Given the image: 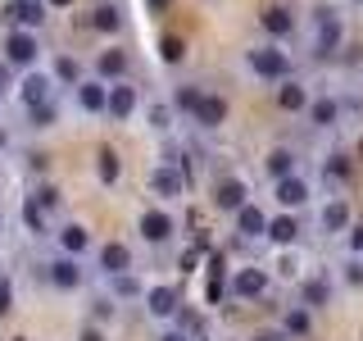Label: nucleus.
I'll list each match as a JSON object with an SVG mask.
<instances>
[{"instance_id":"nucleus-40","label":"nucleus","mask_w":363,"mask_h":341,"mask_svg":"<svg viewBox=\"0 0 363 341\" xmlns=\"http://www.w3.org/2000/svg\"><path fill=\"white\" fill-rule=\"evenodd\" d=\"M82 341H105V337H100L96 328H86V332H82Z\"/></svg>"},{"instance_id":"nucleus-17","label":"nucleus","mask_w":363,"mask_h":341,"mask_svg":"<svg viewBox=\"0 0 363 341\" xmlns=\"http://www.w3.org/2000/svg\"><path fill=\"white\" fill-rule=\"evenodd\" d=\"M145 301H150V314H155V318H168V314L177 310V291H168V287H155Z\"/></svg>"},{"instance_id":"nucleus-19","label":"nucleus","mask_w":363,"mask_h":341,"mask_svg":"<svg viewBox=\"0 0 363 341\" xmlns=\"http://www.w3.org/2000/svg\"><path fill=\"white\" fill-rule=\"evenodd\" d=\"M264 28L272 32V37H286V32L295 28V23H291V9H281V5H272V9H264Z\"/></svg>"},{"instance_id":"nucleus-30","label":"nucleus","mask_w":363,"mask_h":341,"mask_svg":"<svg viewBox=\"0 0 363 341\" xmlns=\"http://www.w3.org/2000/svg\"><path fill=\"white\" fill-rule=\"evenodd\" d=\"M327 178H332V182H345L350 178V159L345 155H332V159H327Z\"/></svg>"},{"instance_id":"nucleus-4","label":"nucleus","mask_w":363,"mask_h":341,"mask_svg":"<svg viewBox=\"0 0 363 341\" xmlns=\"http://www.w3.org/2000/svg\"><path fill=\"white\" fill-rule=\"evenodd\" d=\"M141 237L145 242H168V237H173V219H168L164 210H150L141 219Z\"/></svg>"},{"instance_id":"nucleus-31","label":"nucleus","mask_w":363,"mask_h":341,"mask_svg":"<svg viewBox=\"0 0 363 341\" xmlns=\"http://www.w3.org/2000/svg\"><path fill=\"white\" fill-rule=\"evenodd\" d=\"M304 301H309V305H327V282H304Z\"/></svg>"},{"instance_id":"nucleus-21","label":"nucleus","mask_w":363,"mask_h":341,"mask_svg":"<svg viewBox=\"0 0 363 341\" xmlns=\"http://www.w3.org/2000/svg\"><path fill=\"white\" fill-rule=\"evenodd\" d=\"M336 114H340V105H336V100H309V119L318 123V128H332V123H336Z\"/></svg>"},{"instance_id":"nucleus-16","label":"nucleus","mask_w":363,"mask_h":341,"mask_svg":"<svg viewBox=\"0 0 363 341\" xmlns=\"http://www.w3.org/2000/svg\"><path fill=\"white\" fill-rule=\"evenodd\" d=\"M77 100H82V109L86 114H100L109 105V91L105 87H96V82H86V87H77Z\"/></svg>"},{"instance_id":"nucleus-14","label":"nucleus","mask_w":363,"mask_h":341,"mask_svg":"<svg viewBox=\"0 0 363 341\" xmlns=\"http://www.w3.org/2000/svg\"><path fill=\"white\" fill-rule=\"evenodd\" d=\"M50 282L68 291V287H77V282H82V269H77L73 259H55V264H50Z\"/></svg>"},{"instance_id":"nucleus-24","label":"nucleus","mask_w":363,"mask_h":341,"mask_svg":"<svg viewBox=\"0 0 363 341\" xmlns=\"http://www.w3.org/2000/svg\"><path fill=\"white\" fill-rule=\"evenodd\" d=\"M155 191H159V196H177V191H182V178L173 173V168H159V173H155Z\"/></svg>"},{"instance_id":"nucleus-18","label":"nucleus","mask_w":363,"mask_h":341,"mask_svg":"<svg viewBox=\"0 0 363 341\" xmlns=\"http://www.w3.org/2000/svg\"><path fill=\"white\" fill-rule=\"evenodd\" d=\"M45 91H50V82H45V77H37V73H32L28 82L18 87V96H23V105H32V109H37V105H45Z\"/></svg>"},{"instance_id":"nucleus-32","label":"nucleus","mask_w":363,"mask_h":341,"mask_svg":"<svg viewBox=\"0 0 363 341\" xmlns=\"http://www.w3.org/2000/svg\"><path fill=\"white\" fill-rule=\"evenodd\" d=\"M55 205H60V191H55V187H41L37 191V210H55Z\"/></svg>"},{"instance_id":"nucleus-36","label":"nucleus","mask_w":363,"mask_h":341,"mask_svg":"<svg viewBox=\"0 0 363 341\" xmlns=\"http://www.w3.org/2000/svg\"><path fill=\"white\" fill-rule=\"evenodd\" d=\"M9 301H14V287H9V278H0V318L9 314Z\"/></svg>"},{"instance_id":"nucleus-27","label":"nucleus","mask_w":363,"mask_h":341,"mask_svg":"<svg viewBox=\"0 0 363 341\" xmlns=\"http://www.w3.org/2000/svg\"><path fill=\"white\" fill-rule=\"evenodd\" d=\"M96 159H100V182H113V178H118V155H113L109 146H105Z\"/></svg>"},{"instance_id":"nucleus-45","label":"nucleus","mask_w":363,"mask_h":341,"mask_svg":"<svg viewBox=\"0 0 363 341\" xmlns=\"http://www.w3.org/2000/svg\"><path fill=\"white\" fill-rule=\"evenodd\" d=\"M0 141H5V136H0Z\"/></svg>"},{"instance_id":"nucleus-44","label":"nucleus","mask_w":363,"mask_h":341,"mask_svg":"<svg viewBox=\"0 0 363 341\" xmlns=\"http://www.w3.org/2000/svg\"><path fill=\"white\" fill-rule=\"evenodd\" d=\"M359 155H363V141H359Z\"/></svg>"},{"instance_id":"nucleus-5","label":"nucleus","mask_w":363,"mask_h":341,"mask_svg":"<svg viewBox=\"0 0 363 341\" xmlns=\"http://www.w3.org/2000/svg\"><path fill=\"white\" fill-rule=\"evenodd\" d=\"M264 287H268V273L264 269H241L232 278V291L236 296H264Z\"/></svg>"},{"instance_id":"nucleus-3","label":"nucleus","mask_w":363,"mask_h":341,"mask_svg":"<svg viewBox=\"0 0 363 341\" xmlns=\"http://www.w3.org/2000/svg\"><path fill=\"white\" fill-rule=\"evenodd\" d=\"M191 114H196V123H204V128H218V123L227 119V100L223 96H200V105Z\"/></svg>"},{"instance_id":"nucleus-2","label":"nucleus","mask_w":363,"mask_h":341,"mask_svg":"<svg viewBox=\"0 0 363 341\" xmlns=\"http://www.w3.org/2000/svg\"><path fill=\"white\" fill-rule=\"evenodd\" d=\"M5 60H9V64H32V60H37V41H32L28 32H9Z\"/></svg>"},{"instance_id":"nucleus-20","label":"nucleus","mask_w":363,"mask_h":341,"mask_svg":"<svg viewBox=\"0 0 363 341\" xmlns=\"http://www.w3.org/2000/svg\"><path fill=\"white\" fill-rule=\"evenodd\" d=\"M264 232H268V237H272L277 246H286V242H295V232H300V223H295L291 214H281V219H272V223L264 227Z\"/></svg>"},{"instance_id":"nucleus-1","label":"nucleus","mask_w":363,"mask_h":341,"mask_svg":"<svg viewBox=\"0 0 363 341\" xmlns=\"http://www.w3.org/2000/svg\"><path fill=\"white\" fill-rule=\"evenodd\" d=\"M250 68H255L259 77H272V82H277V77L291 73V60L281 50H272V45H264V50H250Z\"/></svg>"},{"instance_id":"nucleus-28","label":"nucleus","mask_w":363,"mask_h":341,"mask_svg":"<svg viewBox=\"0 0 363 341\" xmlns=\"http://www.w3.org/2000/svg\"><path fill=\"white\" fill-rule=\"evenodd\" d=\"M286 332H295V337L309 332V310H291L286 314Z\"/></svg>"},{"instance_id":"nucleus-33","label":"nucleus","mask_w":363,"mask_h":341,"mask_svg":"<svg viewBox=\"0 0 363 341\" xmlns=\"http://www.w3.org/2000/svg\"><path fill=\"white\" fill-rule=\"evenodd\" d=\"M55 77H64V82H77V60H60V64H55Z\"/></svg>"},{"instance_id":"nucleus-8","label":"nucleus","mask_w":363,"mask_h":341,"mask_svg":"<svg viewBox=\"0 0 363 341\" xmlns=\"http://www.w3.org/2000/svg\"><path fill=\"white\" fill-rule=\"evenodd\" d=\"M100 269L113 273V278H118V273H128V269H132V250H128V246H118V242L105 246V250H100Z\"/></svg>"},{"instance_id":"nucleus-37","label":"nucleus","mask_w":363,"mask_h":341,"mask_svg":"<svg viewBox=\"0 0 363 341\" xmlns=\"http://www.w3.org/2000/svg\"><path fill=\"white\" fill-rule=\"evenodd\" d=\"M118 291H123V296H136V278H128V273H118Z\"/></svg>"},{"instance_id":"nucleus-41","label":"nucleus","mask_w":363,"mask_h":341,"mask_svg":"<svg viewBox=\"0 0 363 341\" xmlns=\"http://www.w3.org/2000/svg\"><path fill=\"white\" fill-rule=\"evenodd\" d=\"M0 87H5V64H0Z\"/></svg>"},{"instance_id":"nucleus-39","label":"nucleus","mask_w":363,"mask_h":341,"mask_svg":"<svg viewBox=\"0 0 363 341\" xmlns=\"http://www.w3.org/2000/svg\"><path fill=\"white\" fill-rule=\"evenodd\" d=\"M255 341H286V337H281V332H259Z\"/></svg>"},{"instance_id":"nucleus-43","label":"nucleus","mask_w":363,"mask_h":341,"mask_svg":"<svg viewBox=\"0 0 363 341\" xmlns=\"http://www.w3.org/2000/svg\"><path fill=\"white\" fill-rule=\"evenodd\" d=\"M150 5H155V9H159V5H164V0H150Z\"/></svg>"},{"instance_id":"nucleus-29","label":"nucleus","mask_w":363,"mask_h":341,"mask_svg":"<svg viewBox=\"0 0 363 341\" xmlns=\"http://www.w3.org/2000/svg\"><path fill=\"white\" fill-rule=\"evenodd\" d=\"M159 60H164V64H177L182 60V41L177 37H164V41H159Z\"/></svg>"},{"instance_id":"nucleus-23","label":"nucleus","mask_w":363,"mask_h":341,"mask_svg":"<svg viewBox=\"0 0 363 341\" xmlns=\"http://www.w3.org/2000/svg\"><path fill=\"white\" fill-rule=\"evenodd\" d=\"M291 164H295V155H291V151H272V155H268V173L277 178V182H281V178H291Z\"/></svg>"},{"instance_id":"nucleus-15","label":"nucleus","mask_w":363,"mask_h":341,"mask_svg":"<svg viewBox=\"0 0 363 341\" xmlns=\"http://www.w3.org/2000/svg\"><path fill=\"white\" fill-rule=\"evenodd\" d=\"M96 73L100 77H123V73H128V50H105L96 60Z\"/></svg>"},{"instance_id":"nucleus-38","label":"nucleus","mask_w":363,"mask_h":341,"mask_svg":"<svg viewBox=\"0 0 363 341\" xmlns=\"http://www.w3.org/2000/svg\"><path fill=\"white\" fill-rule=\"evenodd\" d=\"M350 246H354L359 255H363V227H354V237H350Z\"/></svg>"},{"instance_id":"nucleus-22","label":"nucleus","mask_w":363,"mask_h":341,"mask_svg":"<svg viewBox=\"0 0 363 341\" xmlns=\"http://www.w3.org/2000/svg\"><path fill=\"white\" fill-rule=\"evenodd\" d=\"M345 223H350V205L345 200H332V205H327V214H323V227H327V232H340Z\"/></svg>"},{"instance_id":"nucleus-42","label":"nucleus","mask_w":363,"mask_h":341,"mask_svg":"<svg viewBox=\"0 0 363 341\" xmlns=\"http://www.w3.org/2000/svg\"><path fill=\"white\" fill-rule=\"evenodd\" d=\"M50 5H73V0H50Z\"/></svg>"},{"instance_id":"nucleus-12","label":"nucleus","mask_w":363,"mask_h":341,"mask_svg":"<svg viewBox=\"0 0 363 341\" xmlns=\"http://www.w3.org/2000/svg\"><path fill=\"white\" fill-rule=\"evenodd\" d=\"M5 18H14V23H28V28H37V23H41L45 14H41V5H37V0H9Z\"/></svg>"},{"instance_id":"nucleus-25","label":"nucleus","mask_w":363,"mask_h":341,"mask_svg":"<svg viewBox=\"0 0 363 341\" xmlns=\"http://www.w3.org/2000/svg\"><path fill=\"white\" fill-rule=\"evenodd\" d=\"M91 23H96L100 32H113L123 18H118V9H113V5H100V9H91Z\"/></svg>"},{"instance_id":"nucleus-11","label":"nucleus","mask_w":363,"mask_h":341,"mask_svg":"<svg viewBox=\"0 0 363 341\" xmlns=\"http://www.w3.org/2000/svg\"><path fill=\"white\" fill-rule=\"evenodd\" d=\"M318 23H323V32H318V55H332L336 45H340V23H336V14H318Z\"/></svg>"},{"instance_id":"nucleus-13","label":"nucleus","mask_w":363,"mask_h":341,"mask_svg":"<svg viewBox=\"0 0 363 341\" xmlns=\"http://www.w3.org/2000/svg\"><path fill=\"white\" fill-rule=\"evenodd\" d=\"M277 200L286 205V210H295V205L309 200V187H304L300 178H281V182H277Z\"/></svg>"},{"instance_id":"nucleus-26","label":"nucleus","mask_w":363,"mask_h":341,"mask_svg":"<svg viewBox=\"0 0 363 341\" xmlns=\"http://www.w3.org/2000/svg\"><path fill=\"white\" fill-rule=\"evenodd\" d=\"M60 242H64V250H73V255H77V250H86V227L68 223L64 232H60Z\"/></svg>"},{"instance_id":"nucleus-46","label":"nucleus","mask_w":363,"mask_h":341,"mask_svg":"<svg viewBox=\"0 0 363 341\" xmlns=\"http://www.w3.org/2000/svg\"><path fill=\"white\" fill-rule=\"evenodd\" d=\"M18 341H23V337H18Z\"/></svg>"},{"instance_id":"nucleus-9","label":"nucleus","mask_w":363,"mask_h":341,"mask_svg":"<svg viewBox=\"0 0 363 341\" xmlns=\"http://www.w3.org/2000/svg\"><path fill=\"white\" fill-rule=\"evenodd\" d=\"M277 105L286 109V114H295V109H309V91H304L300 82H281V87H277Z\"/></svg>"},{"instance_id":"nucleus-6","label":"nucleus","mask_w":363,"mask_h":341,"mask_svg":"<svg viewBox=\"0 0 363 341\" xmlns=\"http://www.w3.org/2000/svg\"><path fill=\"white\" fill-rule=\"evenodd\" d=\"M113 119H128V114L136 109V87L128 82H118V87H109V105H105Z\"/></svg>"},{"instance_id":"nucleus-34","label":"nucleus","mask_w":363,"mask_h":341,"mask_svg":"<svg viewBox=\"0 0 363 341\" xmlns=\"http://www.w3.org/2000/svg\"><path fill=\"white\" fill-rule=\"evenodd\" d=\"M177 105H182V109H196V105H200V91H196V87H182V91H177Z\"/></svg>"},{"instance_id":"nucleus-10","label":"nucleus","mask_w":363,"mask_h":341,"mask_svg":"<svg viewBox=\"0 0 363 341\" xmlns=\"http://www.w3.org/2000/svg\"><path fill=\"white\" fill-rule=\"evenodd\" d=\"M236 227H241V237H264V227H268V219L264 214L255 210V205H241V210H236Z\"/></svg>"},{"instance_id":"nucleus-7","label":"nucleus","mask_w":363,"mask_h":341,"mask_svg":"<svg viewBox=\"0 0 363 341\" xmlns=\"http://www.w3.org/2000/svg\"><path fill=\"white\" fill-rule=\"evenodd\" d=\"M245 196H250V191H245L241 178H227V182H218V191H213V200H218L223 210H241Z\"/></svg>"},{"instance_id":"nucleus-35","label":"nucleus","mask_w":363,"mask_h":341,"mask_svg":"<svg viewBox=\"0 0 363 341\" xmlns=\"http://www.w3.org/2000/svg\"><path fill=\"white\" fill-rule=\"evenodd\" d=\"M50 119H55L50 105H37V109H32V128H50Z\"/></svg>"}]
</instances>
